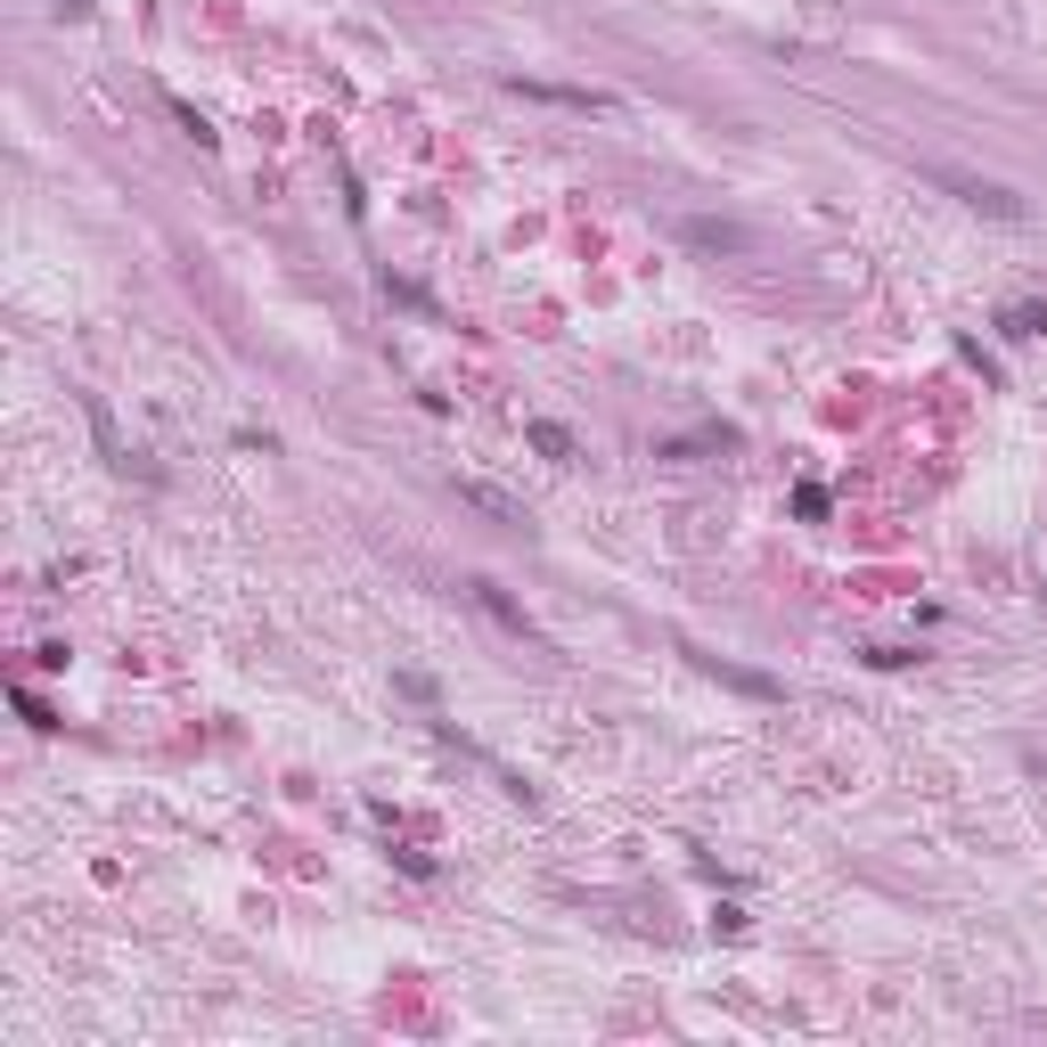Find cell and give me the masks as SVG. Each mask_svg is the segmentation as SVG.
<instances>
[{
    "mask_svg": "<svg viewBox=\"0 0 1047 1047\" xmlns=\"http://www.w3.org/2000/svg\"><path fill=\"white\" fill-rule=\"evenodd\" d=\"M58 9H66V17H91V9H99V0H58Z\"/></svg>",
    "mask_w": 1047,
    "mask_h": 1047,
    "instance_id": "8",
    "label": "cell"
},
{
    "mask_svg": "<svg viewBox=\"0 0 1047 1047\" xmlns=\"http://www.w3.org/2000/svg\"><path fill=\"white\" fill-rule=\"evenodd\" d=\"M508 91H524V99H549V107H581V115H605V107H614L605 91H573V82H524V74H508Z\"/></svg>",
    "mask_w": 1047,
    "mask_h": 1047,
    "instance_id": "4",
    "label": "cell"
},
{
    "mask_svg": "<svg viewBox=\"0 0 1047 1047\" xmlns=\"http://www.w3.org/2000/svg\"><path fill=\"white\" fill-rule=\"evenodd\" d=\"M998 328H1007V336H1047V303H1007Z\"/></svg>",
    "mask_w": 1047,
    "mask_h": 1047,
    "instance_id": "7",
    "label": "cell"
},
{
    "mask_svg": "<svg viewBox=\"0 0 1047 1047\" xmlns=\"http://www.w3.org/2000/svg\"><path fill=\"white\" fill-rule=\"evenodd\" d=\"M458 499H467V508H484V516H499V524H524V508L508 491H491V484H475V475H458Z\"/></svg>",
    "mask_w": 1047,
    "mask_h": 1047,
    "instance_id": "6",
    "label": "cell"
},
{
    "mask_svg": "<svg viewBox=\"0 0 1047 1047\" xmlns=\"http://www.w3.org/2000/svg\"><path fill=\"white\" fill-rule=\"evenodd\" d=\"M524 443H532L540 458H549V467H573V458H581L573 426H557V417H532V426H524Z\"/></svg>",
    "mask_w": 1047,
    "mask_h": 1047,
    "instance_id": "5",
    "label": "cell"
},
{
    "mask_svg": "<svg viewBox=\"0 0 1047 1047\" xmlns=\"http://www.w3.org/2000/svg\"><path fill=\"white\" fill-rule=\"evenodd\" d=\"M467 598H475V605H484V614L499 622V631H516L524 646H540V622H532V614H524V605H516L508 590H499V581H467Z\"/></svg>",
    "mask_w": 1047,
    "mask_h": 1047,
    "instance_id": "3",
    "label": "cell"
},
{
    "mask_svg": "<svg viewBox=\"0 0 1047 1047\" xmlns=\"http://www.w3.org/2000/svg\"><path fill=\"white\" fill-rule=\"evenodd\" d=\"M941 188H950V197H966L974 214H998V221H1023V197L1015 188H998V180H966V173H933Z\"/></svg>",
    "mask_w": 1047,
    "mask_h": 1047,
    "instance_id": "1",
    "label": "cell"
},
{
    "mask_svg": "<svg viewBox=\"0 0 1047 1047\" xmlns=\"http://www.w3.org/2000/svg\"><path fill=\"white\" fill-rule=\"evenodd\" d=\"M680 238L696 246V255H753V229H745V221H712V214L680 221Z\"/></svg>",
    "mask_w": 1047,
    "mask_h": 1047,
    "instance_id": "2",
    "label": "cell"
}]
</instances>
